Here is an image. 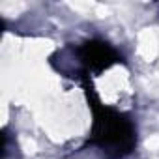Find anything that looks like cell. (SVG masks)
Segmentation results:
<instances>
[{"label":"cell","instance_id":"1","mask_svg":"<svg viewBox=\"0 0 159 159\" xmlns=\"http://www.w3.org/2000/svg\"><path fill=\"white\" fill-rule=\"evenodd\" d=\"M83 86L88 99V107L92 111L88 144L101 148L112 159L129 155L137 146V129L129 116L101 103L86 71L83 73Z\"/></svg>","mask_w":159,"mask_h":159},{"label":"cell","instance_id":"2","mask_svg":"<svg viewBox=\"0 0 159 159\" xmlns=\"http://www.w3.org/2000/svg\"><path fill=\"white\" fill-rule=\"evenodd\" d=\"M79 58L84 64L86 69L101 73L109 67H112L114 64H122V56L118 54L116 49H112L109 43L101 41V39H88L84 41L81 47L77 49Z\"/></svg>","mask_w":159,"mask_h":159}]
</instances>
